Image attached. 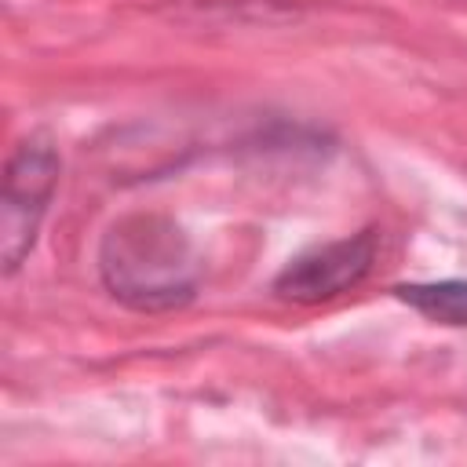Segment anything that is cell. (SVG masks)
<instances>
[{
  "label": "cell",
  "instance_id": "1",
  "mask_svg": "<svg viewBox=\"0 0 467 467\" xmlns=\"http://www.w3.org/2000/svg\"><path fill=\"white\" fill-rule=\"evenodd\" d=\"M99 277L128 310L164 314L197 296L201 266L190 234L175 219L131 212L106 226L99 241Z\"/></svg>",
  "mask_w": 467,
  "mask_h": 467
},
{
  "label": "cell",
  "instance_id": "2",
  "mask_svg": "<svg viewBox=\"0 0 467 467\" xmlns=\"http://www.w3.org/2000/svg\"><path fill=\"white\" fill-rule=\"evenodd\" d=\"M62 157L47 135H26L7 164H4V190H0V259L4 277H11L36 244L40 223L51 208L58 190Z\"/></svg>",
  "mask_w": 467,
  "mask_h": 467
},
{
  "label": "cell",
  "instance_id": "3",
  "mask_svg": "<svg viewBox=\"0 0 467 467\" xmlns=\"http://www.w3.org/2000/svg\"><path fill=\"white\" fill-rule=\"evenodd\" d=\"M376 255H379V234L372 226L350 237H339V241L314 244L281 266V274L274 277V296L299 303V306L328 303L358 288L372 274Z\"/></svg>",
  "mask_w": 467,
  "mask_h": 467
},
{
  "label": "cell",
  "instance_id": "4",
  "mask_svg": "<svg viewBox=\"0 0 467 467\" xmlns=\"http://www.w3.org/2000/svg\"><path fill=\"white\" fill-rule=\"evenodd\" d=\"M394 296L438 325H467V277L394 285Z\"/></svg>",
  "mask_w": 467,
  "mask_h": 467
}]
</instances>
